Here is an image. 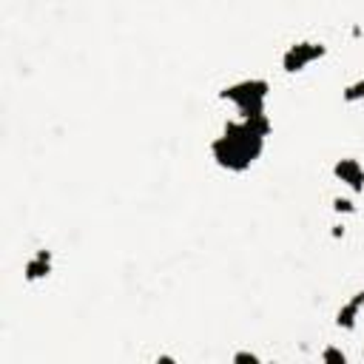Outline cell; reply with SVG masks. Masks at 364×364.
<instances>
[{
    "label": "cell",
    "instance_id": "cell-4",
    "mask_svg": "<svg viewBox=\"0 0 364 364\" xmlns=\"http://www.w3.org/2000/svg\"><path fill=\"white\" fill-rule=\"evenodd\" d=\"M333 173H336V179H341L344 185H350L355 193L364 191V168L355 159H338L333 165Z\"/></svg>",
    "mask_w": 364,
    "mask_h": 364
},
{
    "label": "cell",
    "instance_id": "cell-8",
    "mask_svg": "<svg viewBox=\"0 0 364 364\" xmlns=\"http://www.w3.org/2000/svg\"><path fill=\"white\" fill-rule=\"evenodd\" d=\"M321 358H324L327 364H344V361H347V355H344L341 350H336V347H327V350L321 353Z\"/></svg>",
    "mask_w": 364,
    "mask_h": 364
},
{
    "label": "cell",
    "instance_id": "cell-9",
    "mask_svg": "<svg viewBox=\"0 0 364 364\" xmlns=\"http://www.w3.org/2000/svg\"><path fill=\"white\" fill-rule=\"evenodd\" d=\"M333 208H336L338 213H355V205H353L350 199H341V196L333 199Z\"/></svg>",
    "mask_w": 364,
    "mask_h": 364
},
{
    "label": "cell",
    "instance_id": "cell-5",
    "mask_svg": "<svg viewBox=\"0 0 364 364\" xmlns=\"http://www.w3.org/2000/svg\"><path fill=\"white\" fill-rule=\"evenodd\" d=\"M23 273H26V279H28V282L46 279V276L51 273V253H48V250H37V253H34V256L26 262Z\"/></svg>",
    "mask_w": 364,
    "mask_h": 364
},
{
    "label": "cell",
    "instance_id": "cell-6",
    "mask_svg": "<svg viewBox=\"0 0 364 364\" xmlns=\"http://www.w3.org/2000/svg\"><path fill=\"white\" fill-rule=\"evenodd\" d=\"M361 307H364V290H358L347 304H341V310L336 313V324L341 330H353L355 327V316H358Z\"/></svg>",
    "mask_w": 364,
    "mask_h": 364
},
{
    "label": "cell",
    "instance_id": "cell-10",
    "mask_svg": "<svg viewBox=\"0 0 364 364\" xmlns=\"http://www.w3.org/2000/svg\"><path fill=\"white\" fill-rule=\"evenodd\" d=\"M233 361H236V364H259V355H256V353L242 350V353H236V355H233Z\"/></svg>",
    "mask_w": 364,
    "mask_h": 364
},
{
    "label": "cell",
    "instance_id": "cell-1",
    "mask_svg": "<svg viewBox=\"0 0 364 364\" xmlns=\"http://www.w3.org/2000/svg\"><path fill=\"white\" fill-rule=\"evenodd\" d=\"M264 151V136L259 131H253L245 119L242 122H228L225 131L213 139L210 145V154L216 159L219 168L225 171H247Z\"/></svg>",
    "mask_w": 364,
    "mask_h": 364
},
{
    "label": "cell",
    "instance_id": "cell-3",
    "mask_svg": "<svg viewBox=\"0 0 364 364\" xmlns=\"http://www.w3.org/2000/svg\"><path fill=\"white\" fill-rule=\"evenodd\" d=\"M324 46L321 43H293L284 54H282V68L284 71H290V74H296V71H304L310 63H316V60H321L324 57Z\"/></svg>",
    "mask_w": 364,
    "mask_h": 364
},
{
    "label": "cell",
    "instance_id": "cell-7",
    "mask_svg": "<svg viewBox=\"0 0 364 364\" xmlns=\"http://www.w3.org/2000/svg\"><path fill=\"white\" fill-rule=\"evenodd\" d=\"M358 100H364V80H355L344 88V102H358Z\"/></svg>",
    "mask_w": 364,
    "mask_h": 364
},
{
    "label": "cell",
    "instance_id": "cell-2",
    "mask_svg": "<svg viewBox=\"0 0 364 364\" xmlns=\"http://www.w3.org/2000/svg\"><path fill=\"white\" fill-rule=\"evenodd\" d=\"M267 91H270V85H267L264 80H242V82H233V85L222 88L219 97H222V100H230V102L239 108L242 119H245V117L264 114Z\"/></svg>",
    "mask_w": 364,
    "mask_h": 364
}]
</instances>
